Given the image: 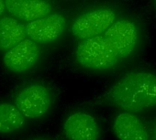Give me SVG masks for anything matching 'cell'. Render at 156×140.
Wrapping results in <instances>:
<instances>
[{
  "label": "cell",
  "instance_id": "1",
  "mask_svg": "<svg viewBox=\"0 0 156 140\" xmlns=\"http://www.w3.org/2000/svg\"><path fill=\"white\" fill-rule=\"evenodd\" d=\"M103 101L121 112L142 113L156 107V73L133 71L119 79L104 94Z\"/></svg>",
  "mask_w": 156,
  "mask_h": 140
},
{
  "label": "cell",
  "instance_id": "2",
  "mask_svg": "<svg viewBox=\"0 0 156 140\" xmlns=\"http://www.w3.org/2000/svg\"><path fill=\"white\" fill-rule=\"evenodd\" d=\"M75 59L80 66L95 72L108 71L121 60L104 35L81 40L75 50Z\"/></svg>",
  "mask_w": 156,
  "mask_h": 140
},
{
  "label": "cell",
  "instance_id": "3",
  "mask_svg": "<svg viewBox=\"0 0 156 140\" xmlns=\"http://www.w3.org/2000/svg\"><path fill=\"white\" fill-rule=\"evenodd\" d=\"M14 104L27 120L37 121L45 117L51 111L53 94L45 84L30 83L17 92Z\"/></svg>",
  "mask_w": 156,
  "mask_h": 140
},
{
  "label": "cell",
  "instance_id": "4",
  "mask_svg": "<svg viewBox=\"0 0 156 140\" xmlns=\"http://www.w3.org/2000/svg\"><path fill=\"white\" fill-rule=\"evenodd\" d=\"M116 19L117 14L110 9H94L76 18L71 26V31L78 39H87L103 35Z\"/></svg>",
  "mask_w": 156,
  "mask_h": 140
},
{
  "label": "cell",
  "instance_id": "5",
  "mask_svg": "<svg viewBox=\"0 0 156 140\" xmlns=\"http://www.w3.org/2000/svg\"><path fill=\"white\" fill-rule=\"evenodd\" d=\"M41 57L39 44L30 39H25L3 56V64L9 72L22 74L30 72Z\"/></svg>",
  "mask_w": 156,
  "mask_h": 140
},
{
  "label": "cell",
  "instance_id": "6",
  "mask_svg": "<svg viewBox=\"0 0 156 140\" xmlns=\"http://www.w3.org/2000/svg\"><path fill=\"white\" fill-rule=\"evenodd\" d=\"M103 35L117 50L121 60L129 58L135 51L140 38L137 25L129 19L115 21Z\"/></svg>",
  "mask_w": 156,
  "mask_h": 140
},
{
  "label": "cell",
  "instance_id": "7",
  "mask_svg": "<svg viewBox=\"0 0 156 140\" xmlns=\"http://www.w3.org/2000/svg\"><path fill=\"white\" fill-rule=\"evenodd\" d=\"M66 140H100L101 132L97 119L85 112L69 114L62 125Z\"/></svg>",
  "mask_w": 156,
  "mask_h": 140
},
{
  "label": "cell",
  "instance_id": "8",
  "mask_svg": "<svg viewBox=\"0 0 156 140\" xmlns=\"http://www.w3.org/2000/svg\"><path fill=\"white\" fill-rule=\"evenodd\" d=\"M65 28L66 19L60 13H51L26 25L28 38L38 44H49L55 41L62 35Z\"/></svg>",
  "mask_w": 156,
  "mask_h": 140
},
{
  "label": "cell",
  "instance_id": "9",
  "mask_svg": "<svg viewBox=\"0 0 156 140\" xmlns=\"http://www.w3.org/2000/svg\"><path fill=\"white\" fill-rule=\"evenodd\" d=\"M112 129L119 140H151L148 127L133 113L121 112L117 114Z\"/></svg>",
  "mask_w": 156,
  "mask_h": 140
},
{
  "label": "cell",
  "instance_id": "10",
  "mask_svg": "<svg viewBox=\"0 0 156 140\" xmlns=\"http://www.w3.org/2000/svg\"><path fill=\"white\" fill-rule=\"evenodd\" d=\"M6 10L14 18L31 22L51 13L52 7L48 0H5Z\"/></svg>",
  "mask_w": 156,
  "mask_h": 140
},
{
  "label": "cell",
  "instance_id": "11",
  "mask_svg": "<svg viewBox=\"0 0 156 140\" xmlns=\"http://www.w3.org/2000/svg\"><path fill=\"white\" fill-rule=\"evenodd\" d=\"M27 36L26 25L14 17L0 18V50H9L24 40Z\"/></svg>",
  "mask_w": 156,
  "mask_h": 140
},
{
  "label": "cell",
  "instance_id": "12",
  "mask_svg": "<svg viewBox=\"0 0 156 140\" xmlns=\"http://www.w3.org/2000/svg\"><path fill=\"white\" fill-rule=\"evenodd\" d=\"M26 123V117L15 104L0 103V135L20 133L25 128Z\"/></svg>",
  "mask_w": 156,
  "mask_h": 140
},
{
  "label": "cell",
  "instance_id": "13",
  "mask_svg": "<svg viewBox=\"0 0 156 140\" xmlns=\"http://www.w3.org/2000/svg\"><path fill=\"white\" fill-rule=\"evenodd\" d=\"M6 10V4L5 0H0V17H1Z\"/></svg>",
  "mask_w": 156,
  "mask_h": 140
},
{
  "label": "cell",
  "instance_id": "14",
  "mask_svg": "<svg viewBox=\"0 0 156 140\" xmlns=\"http://www.w3.org/2000/svg\"><path fill=\"white\" fill-rule=\"evenodd\" d=\"M153 136H154V139L156 140V123H155L154 127H153Z\"/></svg>",
  "mask_w": 156,
  "mask_h": 140
},
{
  "label": "cell",
  "instance_id": "15",
  "mask_svg": "<svg viewBox=\"0 0 156 140\" xmlns=\"http://www.w3.org/2000/svg\"><path fill=\"white\" fill-rule=\"evenodd\" d=\"M35 140H45V139H35Z\"/></svg>",
  "mask_w": 156,
  "mask_h": 140
},
{
  "label": "cell",
  "instance_id": "16",
  "mask_svg": "<svg viewBox=\"0 0 156 140\" xmlns=\"http://www.w3.org/2000/svg\"><path fill=\"white\" fill-rule=\"evenodd\" d=\"M155 2H156V0H155Z\"/></svg>",
  "mask_w": 156,
  "mask_h": 140
}]
</instances>
